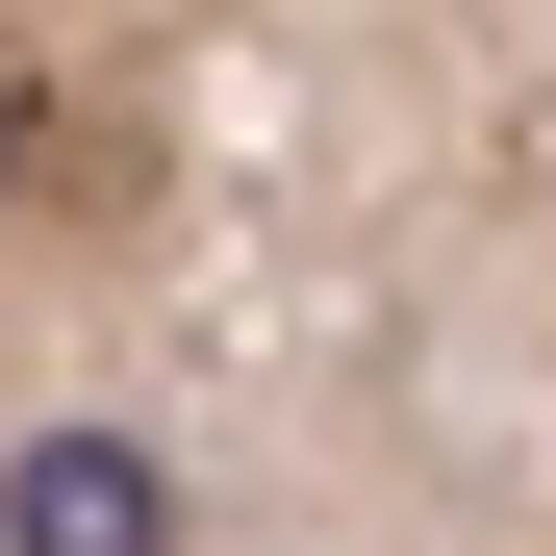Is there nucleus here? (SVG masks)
<instances>
[{"instance_id": "1", "label": "nucleus", "mask_w": 556, "mask_h": 556, "mask_svg": "<svg viewBox=\"0 0 556 556\" xmlns=\"http://www.w3.org/2000/svg\"><path fill=\"white\" fill-rule=\"evenodd\" d=\"M0 556H556V0H0Z\"/></svg>"}]
</instances>
